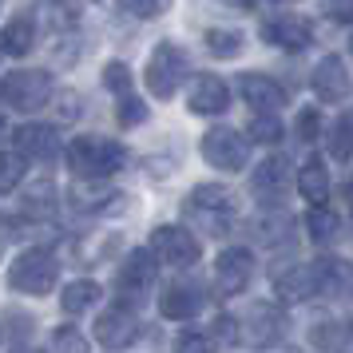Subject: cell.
I'll use <instances>...</instances> for the list:
<instances>
[{"mask_svg": "<svg viewBox=\"0 0 353 353\" xmlns=\"http://www.w3.org/2000/svg\"><path fill=\"white\" fill-rule=\"evenodd\" d=\"M210 334H214V341H223V345H239V321L230 318V314H219L214 325H210Z\"/></svg>", "mask_w": 353, "mask_h": 353, "instance_id": "obj_35", "label": "cell"}, {"mask_svg": "<svg viewBox=\"0 0 353 353\" xmlns=\"http://www.w3.org/2000/svg\"><path fill=\"white\" fill-rule=\"evenodd\" d=\"M203 159H207L210 167L226 171V175H234V171H242L246 159H250V143H246V135L234 131V128H210L207 135H203Z\"/></svg>", "mask_w": 353, "mask_h": 353, "instance_id": "obj_5", "label": "cell"}, {"mask_svg": "<svg viewBox=\"0 0 353 353\" xmlns=\"http://www.w3.org/2000/svg\"><path fill=\"white\" fill-rule=\"evenodd\" d=\"M350 203H353V179H350Z\"/></svg>", "mask_w": 353, "mask_h": 353, "instance_id": "obj_41", "label": "cell"}, {"mask_svg": "<svg viewBox=\"0 0 353 353\" xmlns=\"http://www.w3.org/2000/svg\"><path fill=\"white\" fill-rule=\"evenodd\" d=\"M24 210L36 214V219H52L56 214V183L52 179H40L36 187L24 191Z\"/></svg>", "mask_w": 353, "mask_h": 353, "instance_id": "obj_25", "label": "cell"}, {"mask_svg": "<svg viewBox=\"0 0 353 353\" xmlns=\"http://www.w3.org/2000/svg\"><path fill=\"white\" fill-rule=\"evenodd\" d=\"M187 108H191V115H223L230 108V88L219 76H210V72L207 76H194Z\"/></svg>", "mask_w": 353, "mask_h": 353, "instance_id": "obj_15", "label": "cell"}, {"mask_svg": "<svg viewBox=\"0 0 353 353\" xmlns=\"http://www.w3.org/2000/svg\"><path fill=\"white\" fill-rule=\"evenodd\" d=\"M60 282V262L48 254V250H24V254L8 266V286L17 294H32V298H44L52 294Z\"/></svg>", "mask_w": 353, "mask_h": 353, "instance_id": "obj_2", "label": "cell"}, {"mask_svg": "<svg viewBox=\"0 0 353 353\" xmlns=\"http://www.w3.org/2000/svg\"><path fill=\"white\" fill-rule=\"evenodd\" d=\"M135 330H139V321H135V314H131L128 305H112L96 321V341L108 345V350H123V345L135 341Z\"/></svg>", "mask_w": 353, "mask_h": 353, "instance_id": "obj_13", "label": "cell"}, {"mask_svg": "<svg viewBox=\"0 0 353 353\" xmlns=\"http://www.w3.org/2000/svg\"><path fill=\"white\" fill-rule=\"evenodd\" d=\"M155 278H159V258H155V250H147V246H139V250H131L128 258H123V266H119V290L123 294H131V298H143L147 290L155 286Z\"/></svg>", "mask_w": 353, "mask_h": 353, "instance_id": "obj_8", "label": "cell"}, {"mask_svg": "<svg viewBox=\"0 0 353 353\" xmlns=\"http://www.w3.org/2000/svg\"><path fill=\"white\" fill-rule=\"evenodd\" d=\"M298 191H302V199H310V203H325V199H330V171H325V163H321L318 155L302 163V171H298Z\"/></svg>", "mask_w": 353, "mask_h": 353, "instance_id": "obj_18", "label": "cell"}, {"mask_svg": "<svg viewBox=\"0 0 353 353\" xmlns=\"http://www.w3.org/2000/svg\"><path fill=\"white\" fill-rule=\"evenodd\" d=\"M314 96L321 103H345L353 96V80L345 72V64H341V56H325L314 68Z\"/></svg>", "mask_w": 353, "mask_h": 353, "instance_id": "obj_11", "label": "cell"}, {"mask_svg": "<svg viewBox=\"0 0 353 353\" xmlns=\"http://www.w3.org/2000/svg\"><path fill=\"white\" fill-rule=\"evenodd\" d=\"M330 155H334L337 163L353 159V108L337 115V123L330 128Z\"/></svg>", "mask_w": 353, "mask_h": 353, "instance_id": "obj_26", "label": "cell"}, {"mask_svg": "<svg viewBox=\"0 0 353 353\" xmlns=\"http://www.w3.org/2000/svg\"><path fill=\"white\" fill-rule=\"evenodd\" d=\"M350 48H353V40H350Z\"/></svg>", "mask_w": 353, "mask_h": 353, "instance_id": "obj_43", "label": "cell"}, {"mask_svg": "<svg viewBox=\"0 0 353 353\" xmlns=\"http://www.w3.org/2000/svg\"><path fill=\"white\" fill-rule=\"evenodd\" d=\"M52 350H76V353H83V350H88V337H80L76 330H56V334H52Z\"/></svg>", "mask_w": 353, "mask_h": 353, "instance_id": "obj_37", "label": "cell"}, {"mask_svg": "<svg viewBox=\"0 0 353 353\" xmlns=\"http://www.w3.org/2000/svg\"><path fill=\"white\" fill-rule=\"evenodd\" d=\"M262 36L270 40V44H278V48L286 52H302L310 48V40H314V24L305 17H298V12H282V17H274L262 24Z\"/></svg>", "mask_w": 353, "mask_h": 353, "instance_id": "obj_10", "label": "cell"}, {"mask_svg": "<svg viewBox=\"0 0 353 353\" xmlns=\"http://www.w3.org/2000/svg\"><path fill=\"white\" fill-rule=\"evenodd\" d=\"M250 139H258V143H278L282 135H286V128L274 119L270 112H254V119H250Z\"/></svg>", "mask_w": 353, "mask_h": 353, "instance_id": "obj_30", "label": "cell"}, {"mask_svg": "<svg viewBox=\"0 0 353 353\" xmlns=\"http://www.w3.org/2000/svg\"><path fill=\"white\" fill-rule=\"evenodd\" d=\"M68 167L80 179H108L115 171L128 167V147L115 143V139H92V135H76L64 147Z\"/></svg>", "mask_w": 353, "mask_h": 353, "instance_id": "obj_1", "label": "cell"}, {"mask_svg": "<svg viewBox=\"0 0 353 353\" xmlns=\"http://www.w3.org/2000/svg\"><path fill=\"white\" fill-rule=\"evenodd\" d=\"M187 72H191L187 52L179 48V44H167V40H163L159 48L151 52V60H147V68H143L147 92L155 99H171L179 92V83L187 80Z\"/></svg>", "mask_w": 353, "mask_h": 353, "instance_id": "obj_3", "label": "cell"}, {"mask_svg": "<svg viewBox=\"0 0 353 353\" xmlns=\"http://www.w3.org/2000/svg\"><path fill=\"white\" fill-rule=\"evenodd\" d=\"M103 88H108V92H115V96L131 92V72H128V64L112 60V64L103 68Z\"/></svg>", "mask_w": 353, "mask_h": 353, "instance_id": "obj_34", "label": "cell"}, {"mask_svg": "<svg viewBox=\"0 0 353 353\" xmlns=\"http://www.w3.org/2000/svg\"><path fill=\"white\" fill-rule=\"evenodd\" d=\"M341 321H318L314 325V345H341L350 330H337Z\"/></svg>", "mask_w": 353, "mask_h": 353, "instance_id": "obj_36", "label": "cell"}, {"mask_svg": "<svg viewBox=\"0 0 353 353\" xmlns=\"http://www.w3.org/2000/svg\"><path fill=\"white\" fill-rule=\"evenodd\" d=\"M187 214H191L194 223H199V230H203V234H210V239H223L226 230H230V210L191 207V203H187Z\"/></svg>", "mask_w": 353, "mask_h": 353, "instance_id": "obj_27", "label": "cell"}, {"mask_svg": "<svg viewBox=\"0 0 353 353\" xmlns=\"http://www.w3.org/2000/svg\"><path fill=\"white\" fill-rule=\"evenodd\" d=\"M274 4H294V0H274Z\"/></svg>", "mask_w": 353, "mask_h": 353, "instance_id": "obj_42", "label": "cell"}, {"mask_svg": "<svg viewBox=\"0 0 353 353\" xmlns=\"http://www.w3.org/2000/svg\"><path fill=\"white\" fill-rule=\"evenodd\" d=\"M250 278H254V254L250 250H242V246H230L223 254L214 258V282L223 290L226 298H234L242 290L250 286Z\"/></svg>", "mask_w": 353, "mask_h": 353, "instance_id": "obj_7", "label": "cell"}, {"mask_svg": "<svg viewBox=\"0 0 353 353\" xmlns=\"http://www.w3.org/2000/svg\"><path fill=\"white\" fill-rule=\"evenodd\" d=\"M203 302H207V298H203L199 282H171L159 298V314L171 318V321H187L203 310Z\"/></svg>", "mask_w": 353, "mask_h": 353, "instance_id": "obj_17", "label": "cell"}, {"mask_svg": "<svg viewBox=\"0 0 353 353\" xmlns=\"http://www.w3.org/2000/svg\"><path fill=\"white\" fill-rule=\"evenodd\" d=\"M40 8H44V20H48L52 28H68L72 20L80 17L76 0H40Z\"/></svg>", "mask_w": 353, "mask_h": 353, "instance_id": "obj_31", "label": "cell"}, {"mask_svg": "<svg viewBox=\"0 0 353 353\" xmlns=\"http://www.w3.org/2000/svg\"><path fill=\"white\" fill-rule=\"evenodd\" d=\"M151 250L167 266H194L199 262V239L183 226H155L151 230Z\"/></svg>", "mask_w": 353, "mask_h": 353, "instance_id": "obj_6", "label": "cell"}, {"mask_svg": "<svg viewBox=\"0 0 353 353\" xmlns=\"http://www.w3.org/2000/svg\"><path fill=\"white\" fill-rule=\"evenodd\" d=\"M250 321H254L258 345H274V341H282V325H286V318H282V310H278V305L258 302L254 310H250Z\"/></svg>", "mask_w": 353, "mask_h": 353, "instance_id": "obj_20", "label": "cell"}, {"mask_svg": "<svg viewBox=\"0 0 353 353\" xmlns=\"http://www.w3.org/2000/svg\"><path fill=\"white\" fill-rule=\"evenodd\" d=\"M115 119H119V128H139V123H147V103L135 92H123L119 108H115Z\"/></svg>", "mask_w": 353, "mask_h": 353, "instance_id": "obj_29", "label": "cell"}, {"mask_svg": "<svg viewBox=\"0 0 353 353\" xmlns=\"http://www.w3.org/2000/svg\"><path fill=\"white\" fill-rule=\"evenodd\" d=\"M36 48V24L32 20H8L4 24V32H0V52H8V56H28Z\"/></svg>", "mask_w": 353, "mask_h": 353, "instance_id": "obj_19", "label": "cell"}, {"mask_svg": "<svg viewBox=\"0 0 353 353\" xmlns=\"http://www.w3.org/2000/svg\"><path fill=\"white\" fill-rule=\"evenodd\" d=\"M239 96L254 108V112H278L286 103V88L270 76H258V72H246L239 76Z\"/></svg>", "mask_w": 353, "mask_h": 353, "instance_id": "obj_16", "label": "cell"}, {"mask_svg": "<svg viewBox=\"0 0 353 353\" xmlns=\"http://www.w3.org/2000/svg\"><path fill=\"white\" fill-rule=\"evenodd\" d=\"M119 4L128 8L131 17H143V20L159 17V0H119Z\"/></svg>", "mask_w": 353, "mask_h": 353, "instance_id": "obj_38", "label": "cell"}, {"mask_svg": "<svg viewBox=\"0 0 353 353\" xmlns=\"http://www.w3.org/2000/svg\"><path fill=\"white\" fill-rule=\"evenodd\" d=\"M325 12L341 24H353V0H325Z\"/></svg>", "mask_w": 353, "mask_h": 353, "instance_id": "obj_39", "label": "cell"}, {"mask_svg": "<svg viewBox=\"0 0 353 353\" xmlns=\"http://www.w3.org/2000/svg\"><path fill=\"white\" fill-rule=\"evenodd\" d=\"M294 135L302 139V143H314L321 135V112L318 108H302L298 112V119H294Z\"/></svg>", "mask_w": 353, "mask_h": 353, "instance_id": "obj_33", "label": "cell"}, {"mask_svg": "<svg viewBox=\"0 0 353 353\" xmlns=\"http://www.w3.org/2000/svg\"><path fill=\"white\" fill-rule=\"evenodd\" d=\"M24 179V155L20 151H0V191H12Z\"/></svg>", "mask_w": 353, "mask_h": 353, "instance_id": "obj_32", "label": "cell"}, {"mask_svg": "<svg viewBox=\"0 0 353 353\" xmlns=\"http://www.w3.org/2000/svg\"><path fill=\"white\" fill-rule=\"evenodd\" d=\"M12 139H17V151L24 159H40L48 163L60 155V131L52 128V123H20L12 131Z\"/></svg>", "mask_w": 353, "mask_h": 353, "instance_id": "obj_12", "label": "cell"}, {"mask_svg": "<svg viewBox=\"0 0 353 353\" xmlns=\"http://www.w3.org/2000/svg\"><path fill=\"white\" fill-rule=\"evenodd\" d=\"M310 274H314V294H321V298H345V294H353V262H345V258L325 254L310 266Z\"/></svg>", "mask_w": 353, "mask_h": 353, "instance_id": "obj_9", "label": "cell"}, {"mask_svg": "<svg viewBox=\"0 0 353 353\" xmlns=\"http://www.w3.org/2000/svg\"><path fill=\"white\" fill-rule=\"evenodd\" d=\"M52 99V76L36 68H17L0 80V103H8L12 112H40Z\"/></svg>", "mask_w": 353, "mask_h": 353, "instance_id": "obj_4", "label": "cell"}, {"mask_svg": "<svg viewBox=\"0 0 353 353\" xmlns=\"http://www.w3.org/2000/svg\"><path fill=\"white\" fill-rule=\"evenodd\" d=\"M207 52L210 56H219V60H234V56H242V48H246V36L239 32V28H207Z\"/></svg>", "mask_w": 353, "mask_h": 353, "instance_id": "obj_23", "label": "cell"}, {"mask_svg": "<svg viewBox=\"0 0 353 353\" xmlns=\"http://www.w3.org/2000/svg\"><path fill=\"white\" fill-rule=\"evenodd\" d=\"M274 286L282 294V302H305L314 294V274H310V266H290L286 274L274 278Z\"/></svg>", "mask_w": 353, "mask_h": 353, "instance_id": "obj_22", "label": "cell"}, {"mask_svg": "<svg viewBox=\"0 0 353 353\" xmlns=\"http://www.w3.org/2000/svg\"><path fill=\"white\" fill-rule=\"evenodd\" d=\"M187 199H191V207H214V210H230V203H234V194L226 191V187H214V183L194 187Z\"/></svg>", "mask_w": 353, "mask_h": 353, "instance_id": "obj_28", "label": "cell"}, {"mask_svg": "<svg viewBox=\"0 0 353 353\" xmlns=\"http://www.w3.org/2000/svg\"><path fill=\"white\" fill-rule=\"evenodd\" d=\"M175 345H179V350H210V341L203 334H183Z\"/></svg>", "mask_w": 353, "mask_h": 353, "instance_id": "obj_40", "label": "cell"}, {"mask_svg": "<svg viewBox=\"0 0 353 353\" xmlns=\"http://www.w3.org/2000/svg\"><path fill=\"white\" fill-rule=\"evenodd\" d=\"M99 294H103V290H99L96 282L80 278V282H68V286H64L60 305H64V314H83V310H92V305L99 302Z\"/></svg>", "mask_w": 353, "mask_h": 353, "instance_id": "obj_24", "label": "cell"}, {"mask_svg": "<svg viewBox=\"0 0 353 353\" xmlns=\"http://www.w3.org/2000/svg\"><path fill=\"white\" fill-rule=\"evenodd\" d=\"M305 230H310V239L318 242V246H330V242H337V234H341V223H337V214L325 207V203H310Z\"/></svg>", "mask_w": 353, "mask_h": 353, "instance_id": "obj_21", "label": "cell"}, {"mask_svg": "<svg viewBox=\"0 0 353 353\" xmlns=\"http://www.w3.org/2000/svg\"><path fill=\"white\" fill-rule=\"evenodd\" d=\"M290 187V163L282 155H270L266 163H258L254 179H250V191L266 203V207H278L282 203V194Z\"/></svg>", "mask_w": 353, "mask_h": 353, "instance_id": "obj_14", "label": "cell"}]
</instances>
